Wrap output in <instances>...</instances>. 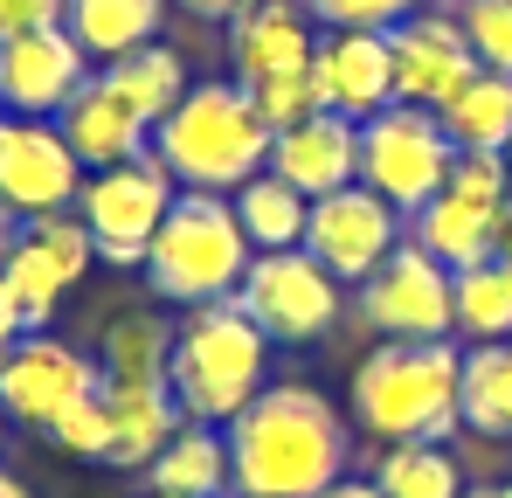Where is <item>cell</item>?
Masks as SVG:
<instances>
[{
	"label": "cell",
	"instance_id": "obj_1",
	"mask_svg": "<svg viewBox=\"0 0 512 498\" xmlns=\"http://www.w3.org/2000/svg\"><path fill=\"white\" fill-rule=\"evenodd\" d=\"M346 415L312 381H270L229 422V464L243 498H319L346 478Z\"/></svg>",
	"mask_w": 512,
	"mask_h": 498
},
{
	"label": "cell",
	"instance_id": "obj_2",
	"mask_svg": "<svg viewBox=\"0 0 512 498\" xmlns=\"http://www.w3.org/2000/svg\"><path fill=\"white\" fill-rule=\"evenodd\" d=\"M353 422L374 443H443L464 429V346L381 339L353 367Z\"/></svg>",
	"mask_w": 512,
	"mask_h": 498
},
{
	"label": "cell",
	"instance_id": "obj_3",
	"mask_svg": "<svg viewBox=\"0 0 512 498\" xmlns=\"http://www.w3.org/2000/svg\"><path fill=\"white\" fill-rule=\"evenodd\" d=\"M167 388L187 422L229 429L270 388V332L256 326L236 298L215 305H187V319L173 326V360Z\"/></svg>",
	"mask_w": 512,
	"mask_h": 498
},
{
	"label": "cell",
	"instance_id": "obj_4",
	"mask_svg": "<svg viewBox=\"0 0 512 498\" xmlns=\"http://www.w3.org/2000/svg\"><path fill=\"white\" fill-rule=\"evenodd\" d=\"M270 125L243 83H194L167 118L153 125V153L173 166L180 187L194 194H236L270 166Z\"/></svg>",
	"mask_w": 512,
	"mask_h": 498
},
{
	"label": "cell",
	"instance_id": "obj_5",
	"mask_svg": "<svg viewBox=\"0 0 512 498\" xmlns=\"http://www.w3.org/2000/svg\"><path fill=\"white\" fill-rule=\"evenodd\" d=\"M250 263H256V243L236 222V201L180 187L173 215L160 222V236L146 249V284L173 305H215V298L243 291Z\"/></svg>",
	"mask_w": 512,
	"mask_h": 498
},
{
	"label": "cell",
	"instance_id": "obj_6",
	"mask_svg": "<svg viewBox=\"0 0 512 498\" xmlns=\"http://www.w3.org/2000/svg\"><path fill=\"white\" fill-rule=\"evenodd\" d=\"M180 201V180L160 153H132L118 166H97L84 173V194H77V215H84L97 263H118V270H146V249L160 236V222Z\"/></svg>",
	"mask_w": 512,
	"mask_h": 498
},
{
	"label": "cell",
	"instance_id": "obj_7",
	"mask_svg": "<svg viewBox=\"0 0 512 498\" xmlns=\"http://www.w3.org/2000/svg\"><path fill=\"white\" fill-rule=\"evenodd\" d=\"M512 187L506 153H457L450 180L409 215V243L429 249L443 270H471L485 256H499V208Z\"/></svg>",
	"mask_w": 512,
	"mask_h": 498
},
{
	"label": "cell",
	"instance_id": "obj_8",
	"mask_svg": "<svg viewBox=\"0 0 512 498\" xmlns=\"http://www.w3.org/2000/svg\"><path fill=\"white\" fill-rule=\"evenodd\" d=\"M457 166V146L443 132L436 111H416V104H388L360 125V187H374L388 208L416 215L429 194L450 180Z\"/></svg>",
	"mask_w": 512,
	"mask_h": 498
},
{
	"label": "cell",
	"instance_id": "obj_9",
	"mask_svg": "<svg viewBox=\"0 0 512 498\" xmlns=\"http://www.w3.org/2000/svg\"><path fill=\"white\" fill-rule=\"evenodd\" d=\"M236 305H243L277 346H312V339H326V332L340 326L346 284L312 256V249H256Z\"/></svg>",
	"mask_w": 512,
	"mask_h": 498
},
{
	"label": "cell",
	"instance_id": "obj_10",
	"mask_svg": "<svg viewBox=\"0 0 512 498\" xmlns=\"http://www.w3.org/2000/svg\"><path fill=\"white\" fill-rule=\"evenodd\" d=\"M457 270H443L429 249L402 243L367 284H360V319L388 339H457Z\"/></svg>",
	"mask_w": 512,
	"mask_h": 498
},
{
	"label": "cell",
	"instance_id": "obj_11",
	"mask_svg": "<svg viewBox=\"0 0 512 498\" xmlns=\"http://www.w3.org/2000/svg\"><path fill=\"white\" fill-rule=\"evenodd\" d=\"M84 194V160L70 153L56 118H0V201L21 222L70 215Z\"/></svg>",
	"mask_w": 512,
	"mask_h": 498
},
{
	"label": "cell",
	"instance_id": "obj_12",
	"mask_svg": "<svg viewBox=\"0 0 512 498\" xmlns=\"http://www.w3.org/2000/svg\"><path fill=\"white\" fill-rule=\"evenodd\" d=\"M409 243V215L388 208L374 187H340L326 201H312V222H305V249L340 277V284H367L395 249Z\"/></svg>",
	"mask_w": 512,
	"mask_h": 498
},
{
	"label": "cell",
	"instance_id": "obj_13",
	"mask_svg": "<svg viewBox=\"0 0 512 498\" xmlns=\"http://www.w3.org/2000/svg\"><path fill=\"white\" fill-rule=\"evenodd\" d=\"M90 388H104L97 360L56 332H21L14 353L0 360V409H7V422H28V429H49Z\"/></svg>",
	"mask_w": 512,
	"mask_h": 498
},
{
	"label": "cell",
	"instance_id": "obj_14",
	"mask_svg": "<svg viewBox=\"0 0 512 498\" xmlns=\"http://www.w3.org/2000/svg\"><path fill=\"white\" fill-rule=\"evenodd\" d=\"M388 56H395V104L443 111L464 83L478 77V56L457 28V14H409L402 28H388Z\"/></svg>",
	"mask_w": 512,
	"mask_h": 498
},
{
	"label": "cell",
	"instance_id": "obj_15",
	"mask_svg": "<svg viewBox=\"0 0 512 498\" xmlns=\"http://www.w3.org/2000/svg\"><path fill=\"white\" fill-rule=\"evenodd\" d=\"M84 83H90V56L77 49V35L63 21L0 42V104L14 118H56Z\"/></svg>",
	"mask_w": 512,
	"mask_h": 498
},
{
	"label": "cell",
	"instance_id": "obj_16",
	"mask_svg": "<svg viewBox=\"0 0 512 498\" xmlns=\"http://www.w3.org/2000/svg\"><path fill=\"white\" fill-rule=\"evenodd\" d=\"M312 77L326 111H340L353 125H367L374 111L395 104V56H388V35H360V28H326L319 49H312Z\"/></svg>",
	"mask_w": 512,
	"mask_h": 498
},
{
	"label": "cell",
	"instance_id": "obj_17",
	"mask_svg": "<svg viewBox=\"0 0 512 498\" xmlns=\"http://www.w3.org/2000/svg\"><path fill=\"white\" fill-rule=\"evenodd\" d=\"M270 173L291 180L305 201H326L360 180V125L340 111H312L305 125H284L270 139Z\"/></svg>",
	"mask_w": 512,
	"mask_h": 498
},
{
	"label": "cell",
	"instance_id": "obj_18",
	"mask_svg": "<svg viewBox=\"0 0 512 498\" xmlns=\"http://www.w3.org/2000/svg\"><path fill=\"white\" fill-rule=\"evenodd\" d=\"M312 49H319V35H312V7L305 0H250L229 21V56H236V83L243 90L263 77H284V70H305Z\"/></svg>",
	"mask_w": 512,
	"mask_h": 498
},
{
	"label": "cell",
	"instance_id": "obj_19",
	"mask_svg": "<svg viewBox=\"0 0 512 498\" xmlns=\"http://www.w3.org/2000/svg\"><path fill=\"white\" fill-rule=\"evenodd\" d=\"M104 402H111V457L104 464H118V471H146L173 443V429L187 422L167 381H104Z\"/></svg>",
	"mask_w": 512,
	"mask_h": 498
},
{
	"label": "cell",
	"instance_id": "obj_20",
	"mask_svg": "<svg viewBox=\"0 0 512 498\" xmlns=\"http://www.w3.org/2000/svg\"><path fill=\"white\" fill-rule=\"evenodd\" d=\"M153 498H222L236 492V464H229V429L208 422H180L173 443L146 464Z\"/></svg>",
	"mask_w": 512,
	"mask_h": 498
},
{
	"label": "cell",
	"instance_id": "obj_21",
	"mask_svg": "<svg viewBox=\"0 0 512 498\" xmlns=\"http://www.w3.org/2000/svg\"><path fill=\"white\" fill-rule=\"evenodd\" d=\"M56 125H63V139H70V153L97 173V166H118L132 160V153H146V132L153 125H139L111 90H104V77H90L63 111H56Z\"/></svg>",
	"mask_w": 512,
	"mask_h": 498
},
{
	"label": "cell",
	"instance_id": "obj_22",
	"mask_svg": "<svg viewBox=\"0 0 512 498\" xmlns=\"http://www.w3.org/2000/svg\"><path fill=\"white\" fill-rule=\"evenodd\" d=\"M160 21H167V0H70L63 7V28L77 35L90 63H118L146 42H160Z\"/></svg>",
	"mask_w": 512,
	"mask_h": 498
},
{
	"label": "cell",
	"instance_id": "obj_23",
	"mask_svg": "<svg viewBox=\"0 0 512 498\" xmlns=\"http://www.w3.org/2000/svg\"><path fill=\"white\" fill-rule=\"evenodd\" d=\"M97 77H104V90H111V97H118L139 125H160L173 104L194 90V83H187V63L173 56L167 42H146V49H132V56L104 63Z\"/></svg>",
	"mask_w": 512,
	"mask_h": 498
},
{
	"label": "cell",
	"instance_id": "obj_24",
	"mask_svg": "<svg viewBox=\"0 0 512 498\" xmlns=\"http://www.w3.org/2000/svg\"><path fill=\"white\" fill-rule=\"evenodd\" d=\"M436 118H443L457 153H512V77L478 70Z\"/></svg>",
	"mask_w": 512,
	"mask_h": 498
},
{
	"label": "cell",
	"instance_id": "obj_25",
	"mask_svg": "<svg viewBox=\"0 0 512 498\" xmlns=\"http://www.w3.org/2000/svg\"><path fill=\"white\" fill-rule=\"evenodd\" d=\"M236 222L256 249H305V222H312V201L277 180V173H256L236 187Z\"/></svg>",
	"mask_w": 512,
	"mask_h": 498
},
{
	"label": "cell",
	"instance_id": "obj_26",
	"mask_svg": "<svg viewBox=\"0 0 512 498\" xmlns=\"http://www.w3.org/2000/svg\"><path fill=\"white\" fill-rule=\"evenodd\" d=\"M457 339L471 346H499L512 339V256H485L471 270H457Z\"/></svg>",
	"mask_w": 512,
	"mask_h": 498
},
{
	"label": "cell",
	"instance_id": "obj_27",
	"mask_svg": "<svg viewBox=\"0 0 512 498\" xmlns=\"http://www.w3.org/2000/svg\"><path fill=\"white\" fill-rule=\"evenodd\" d=\"M374 485H381V498H464L471 492L443 443H388Z\"/></svg>",
	"mask_w": 512,
	"mask_h": 498
},
{
	"label": "cell",
	"instance_id": "obj_28",
	"mask_svg": "<svg viewBox=\"0 0 512 498\" xmlns=\"http://www.w3.org/2000/svg\"><path fill=\"white\" fill-rule=\"evenodd\" d=\"M0 291H7V305H14V319L28 332H42L56 319V305H63V291H70V277L42 256V249L28 243V236H14L7 249V263H0Z\"/></svg>",
	"mask_w": 512,
	"mask_h": 498
},
{
	"label": "cell",
	"instance_id": "obj_29",
	"mask_svg": "<svg viewBox=\"0 0 512 498\" xmlns=\"http://www.w3.org/2000/svg\"><path fill=\"white\" fill-rule=\"evenodd\" d=\"M464 422L478 436H512V339L464 353Z\"/></svg>",
	"mask_w": 512,
	"mask_h": 498
},
{
	"label": "cell",
	"instance_id": "obj_30",
	"mask_svg": "<svg viewBox=\"0 0 512 498\" xmlns=\"http://www.w3.org/2000/svg\"><path fill=\"white\" fill-rule=\"evenodd\" d=\"M167 360H173V326H160V319H118L104 332L97 374L104 381H167Z\"/></svg>",
	"mask_w": 512,
	"mask_h": 498
},
{
	"label": "cell",
	"instance_id": "obj_31",
	"mask_svg": "<svg viewBox=\"0 0 512 498\" xmlns=\"http://www.w3.org/2000/svg\"><path fill=\"white\" fill-rule=\"evenodd\" d=\"M457 28H464L478 70L512 77V0H457Z\"/></svg>",
	"mask_w": 512,
	"mask_h": 498
},
{
	"label": "cell",
	"instance_id": "obj_32",
	"mask_svg": "<svg viewBox=\"0 0 512 498\" xmlns=\"http://www.w3.org/2000/svg\"><path fill=\"white\" fill-rule=\"evenodd\" d=\"M49 443L70 450V457L104 464V457H111V402H104V388H90L84 402H70V409L56 415V422H49Z\"/></svg>",
	"mask_w": 512,
	"mask_h": 498
},
{
	"label": "cell",
	"instance_id": "obj_33",
	"mask_svg": "<svg viewBox=\"0 0 512 498\" xmlns=\"http://www.w3.org/2000/svg\"><path fill=\"white\" fill-rule=\"evenodd\" d=\"M250 97H256V111H263V125H270V132H284V125H305L312 111H326L312 63H305V70H284V77L250 83Z\"/></svg>",
	"mask_w": 512,
	"mask_h": 498
},
{
	"label": "cell",
	"instance_id": "obj_34",
	"mask_svg": "<svg viewBox=\"0 0 512 498\" xmlns=\"http://www.w3.org/2000/svg\"><path fill=\"white\" fill-rule=\"evenodd\" d=\"M312 7V21H326V28H360V35H388V28H402L409 14H423V0H305Z\"/></svg>",
	"mask_w": 512,
	"mask_h": 498
},
{
	"label": "cell",
	"instance_id": "obj_35",
	"mask_svg": "<svg viewBox=\"0 0 512 498\" xmlns=\"http://www.w3.org/2000/svg\"><path fill=\"white\" fill-rule=\"evenodd\" d=\"M70 0H0V42L14 35H35V28H56Z\"/></svg>",
	"mask_w": 512,
	"mask_h": 498
},
{
	"label": "cell",
	"instance_id": "obj_36",
	"mask_svg": "<svg viewBox=\"0 0 512 498\" xmlns=\"http://www.w3.org/2000/svg\"><path fill=\"white\" fill-rule=\"evenodd\" d=\"M180 7H187L194 21H236V14H243L250 0H180Z\"/></svg>",
	"mask_w": 512,
	"mask_h": 498
},
{
	"label": "cell",
	"instance_id": "obj_37",
	"mask_svg": "<svg viewBox=\"0 0 512 498\" xmlns=\"http://www.w3.org/2000/svg\"><path fill=\"white\" fill-rule=\"evenodd\" d=\"M21 319H14V305H7V291H0V360H7V353H14V339H21Z\"/></svg>",
	"mask_w": 512,
	"mask_h": 498
},
{
	"label": "cell",
	"instance_id": "obj_38",
	"mask_svg": "<svg viewBox=\"0 0 512 498\" xmlns=\"http://www.w3.org/2000/svg\"><path fill=\"white\" fill-rule=\"evenodd\" d=\"M319 498H381V485L374 478H340V485H326Z\"/></svg>",
	"mask_w": 512,
	"mask_h": 498
},
{
	"label": "cell",
	"instance_id": "obj_39",
	"mask_svg": "<svg viewBox=\"0 0 512 498\" xmlns=\"http://www.w3.org/2000/svg\"><path fill=\"white\" fill-rule=\"evenodd\" d=\"M14 236H21V215L0 201V263H7V249H14Z\"/></svg>",
	"mask_w": 512,
	"mask_h": 498
},
{
	"label": "cell",
	"instance_id": "obj_40",
	"mask_svg": "<svg viewBox=\"0 0 512 498\" xmlns=\"http://www.w3.org/2000/svg\"><path fill=\"white\" fill-rule=\"evenodd\" d=\"M499 256H512V187H506V208H499Z\"/></svg>",
	"mask_w": 512,
	"mask_h": 498
},
{
	"label": "cell",
	"instance_id": "obj_41",
	"mask_svg": "<svg viewBox=\"0 0 512 498\" xmlns=\"http://www.w3.org/2000/svg\"><path fill=\"white\" fill-rule=\"evenodd\" d=\"M0 498H28V485H21L14 471H0Z\"/></svg>",
	"mask_w": 512,
	"mask_h": 498
},
{
	"label": "cell",
	"instance_id": "obj_42",
	"mask_svg": "<svg viewBox=\"0 0 512 498\" xmlns=\"http://www.w3.org/2000/svg\"><path fill=\"white\" fill-rule=\"evenodd\" d=\"M464 498H512V485H478V492H464Z\"/></svg>",
	"mask_w": 512,
	"mask_h": 498
},
{
	"label": "cell",
	"instance_id": "obj_43",
	"mask_svg": "<svg viewBox=\"0 0 512 498\" xmlns=\"http://www.w3.org/2000/svg\"><path fill=\"white\" fill-rule=\"evenodd\" d=\"M0 436H7V409H0Z\"/></svg>",
	"mask_w": 512,
	"mask_h": 498
}]
</instances>
